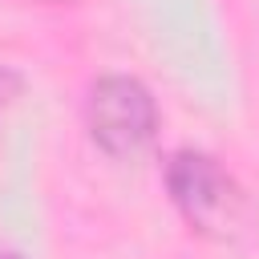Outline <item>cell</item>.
Returning <instances> with one entry per match:
<instances>
[{"mask_svg":"<svg viewBox=\"0 0 259 259\" xmlns=\"http://www.w3.org/2000/svg\"><path fill=\"white\" fill-rule=\"evenodd\" d=\"M166 190L178 214L202 235H231L243 214V194L235 178L202 150H174L166 158Z\"/></svg>","mask_w":259,"mask_h":259,"instance_id":"7a4b0ae2","label":"cell"},{"mask_svg":"<svg viewBox=\"0 0 259 259\" xmlns=\"http://www.w3.org/2000/svg\"><path fill=\"white\" fill-rule=\"evenodd\" d=\"M20 89H24V81H20V73H12L8 65H0V105H8V101H16V97H20Z\"/></svg>","mask_w":259,"mask_h":259,"instance_id":"3957f363","label":"cell"},{"mask_svg":"<svg viewBox=\"0 0 259 259\" xmlns=\"http://www.w3.org/2000/svg\"><path fill=\"white\" fill-rule=\"evenodd\" d=\"M85 125H89V138L97 142V150H105L109 158H134L158 134L154 93L138 77L105 73L89 85Z\"/></svg>","mask_w":259,"mask_h":259,"instance_id":"6da1fadb","label":"cell"},{"mask_svg":"<svg viewBox=\"0 0 259 259\" xmlns=\"http://www.w3.org/2000/svg\"><path fill=\"white\" fill-rule=\"evenodd\" d=\"M0 259H20V255L16 251H0Z\"/></svg>","mask_w":259,"mask_h":259,"instance_id":"277c9868","label":"cell"},{"mask_svg":"<svg viewBox=\"0 0 259 259\" xmlns=\"http://www.w3.org/2000/svg\"><path fill=\"white\" fill-rule=\"evenodd\" d=\"M49 4H77V0H49Z\"/></svg>","mask_w":259,"mask_h":259,"instance_id":"5b68a950","label":"cell"}]
</instances>
